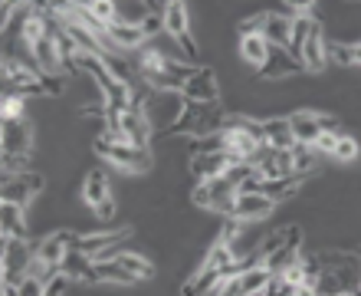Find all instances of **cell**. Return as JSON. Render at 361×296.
<instances>
[{
	"instance_id": "44dd1931",
	"label": "cell",
	"mask_w": 361,
	"mask_h": 296,
	"mask_svg": "<svg viewBox=\"0 0 361 296\" xmlns=\"http://www.w3.org/2000/svg\"><path fill=\"white\" fill-rule=\"evenodd\" d=\"M164 33L171 40H178V43L190 37L188 4H180V0H168V4H164Z\"/></svg>"
},
{
	"instance_id": "8d00e7d4",
	"label": "cell",
	"mask_w": 361,
	"mask_h": 296,
	"mask_svg": "<svg viewBox=\"0 0 361 296\" xmlns=\"http://www.w3.org/2000/svg\"><path fill=\"white\" fill-rule=\"evenodd\" d=\"M283 244L293 250H302V227H299V224H289V227L283 230Z\"/></svg>"
},
{
	"instance_id": "d6986e66",
	"label": "cell",
	"mask_w": 361,
	"mask_h": 296,
	"mask_svg": "<svg viewBox=\"0 0 361 296\" xmlns=\"http://www.w3.org/2000/svg\"><path fill=\"white\" fill-rule=\"evenodd\" d=\"M276 211V201H269L267 194H237V208L233 218L240 220H263Z\"/></svg>"
},
{
	"instance_id": "d6a6232c",
	"label": "cell",
	"mask_w": 361,
	"mask_h": 296,
	"mask_svg": "<svg viewBox=\"0 0 361 296\" xmlns=\"http://www.w3.org/2000/svg\"><path fill=\"white\" fill-rule=\"evenodd\" d=\"M47 280H39V277H33V273H27V277L20 280V287H17V296H43L47 293Z\"/></svg>"
},
{
	"instance_id": "1f68e13d",
	"label": "cell",
	"mask_w": 361,
	"mask_h": 296,
	"mask_svg": "<svg viewBox=\"0 0 361 296\" xmlns=\"http://www.w3.org/2000/svg\"><path fill=\"white\" fill-rule=\"evenodd\" d=\"M23 112H27V99L13 96V93H4V99H0V119L13 122V119H23Z\"/></svg>"
},
{
	"instance_id": "5bb4252c",
	"label": "cell",
	"mask_w": 361,
	"mask_h": 296,
	"mask_svg": "<svg viewBox=\"0 0 361 296\" xmlns=\"http://www.w3.org/2000/svg\"><path fill=\"white\" fill-rule=\"evenodd\" d=\"M33 250H37V260H43V264H49V267H59L63 270V260L69 257V230H56V234H49V237L37 240L33 244Z\"/></svg>"
},
{
	"instance_id": "7402d4cb",
	"label": "cell",
	"mask_w": 361,
	"mask_h": 296,
	"mask_svg": "<svg viewBox=\"0 0 361 296\" xmlns=\"http://www.w3.org/2000/svg\"><path fill=\"white\" fill-rule=\"evenodd\" d=\"M269 43L263 40V33H247V37H240V57L243 63H250L253 69H263L269 59Z\"/></svg>"
},
{
	"instance_id": "e0dca14e",
	"label": "cell",
	"mask_w": 361,
	"mask_h": 296,
	"mask_svg": "<svg viewBox=\"0 0 361 296\" xmlns=\"http://www.w3.org/2000/svg\"><path fill=\"white\" fill-rule=\"evenodd\" d=\"M63 277L69 283H99V270H95V260L79 254V250H69V257L63 260Z\"/></svg>"
},
{
	"instance_id": "f546056e",
	"label": "cell",
	"mask_w": 361,
	"mask_h": 296,
	"mask_svg": "<svg viewBox=\"0 0 361 296\" xmlns=\"http://www.w3.org/2000/svg\"><path fill=\"white\" fill-rule=\"evenodd\" d=\"M293 158H295V174H312L315 165H319V152H315L312 145H295L293 148Z\"/></svg>"
},
{
	"instance_id": "ba28073f",
	"label": "cell",
	"mask_w": 361,
	"mask_h": 296,
	"mask_svg": "<svg viewBox=\"0 0 361 296\" xmlns=\"http://www.w3.org/2000/svg\"><path fill=\"white\" fill-rule=\"evenodd\" d=\"M132 237V227H118V230H102V234H73L69 230V247L79 250V254H86V257H99L105 254L109 247H115L118 240H128Z\"/></svg>"
},
{
	"instance_id": "8fae6325",
	"label": "cell",
	"mask_w": 361,
	"mask_h": 296,
	"mask_svg": "<svg viewBox=\"0 0 361 296\" xmlns=\"http://www.w3.org/2000/svg\"><path fill=\"white\" fill-rule=\"evenodd\" d=\"M233 155L230 152H210V155H194L190 158V174L197 182H214V178H224V174L233 168Z\"/></svg>"
},
{
	"instance_id": "9c48e42d",
	"label": "cell",
	"mask_w": 361,
	"mask_h": 296,
	"mask_svg": "<svg viewBox=\"0 0 361 296\" xmlns=\"http://www.w3.org/2000/svg\"><path fill=\"white\" fill-rule=\"evenodd\" d=\"M4 155L10 158H30V148H33V129H30L27 119H13V122H4V142H0Z\"/></svg>"
},
{
	"instance_id": "e575fe53",
	"label": "cell",
	"mask_w": 361,
	"mask_h": 296,
	"mask_svg": "<svg viewBox=\"0 0 361 296\" xmlns=\"http://www.w3.org/2000/svg\"><path fill=\"white\" fill-rule=\"evenodd\" d=\"M263 23H267V13H253V17H247L237 30H240V37H247V33H263Z\"/></svg>"
},
{
	"instance_id": "f1b7e54d",
	"label": "cell",
	"mask_w": 361,
	"mask_h": 296,
	"mask_svg": "<svg viewBox=\"0 0 361 296\" xmlns=\"http://www.w3.org/2000/svg\"><path fill=\"white\" fill-rule=\"evenodd\" d=\"M115 260H118L128 273H135L138 280H152L154 277V264L148 257H142V254H118Z\"/></svg>"
},
{
	"instance_id": "277c9868",
	"label": "cell",
	"mask_w": 361,
	"mask_h": 296,
	"mask_svg": "<svg viewBox=\"0 0 361 296\" xmlns=\"http://www.w3.org/2000/svg\"><path fill=\"white\" fill-rule=\"evenodd\" d=\"M142 102L145 99H135L132 109L118 112V129H115V132L125 138V145H135V148H148V145H152V135H154V125H152V119L145 115Z\"/></svg>"
},
{
	"instance_id": "603a6c76",
	"label": "cell",
	"mask_w": 361,
	"mask_h": 296,
	"mask_svg": "<svg viewBox=\"0 0 361 296\" xmlns=\"http://www.w3.org/2000/svg\"><path fill=\"white\" fill-rule=\"evenodd\" d=\"M109 198H112V191H109V174H105L102 168H92V172L86 174V182H82V201L95 211Z\"/></svg>"
},
{
	"instance_id": "ffe728a7",
	"label": "cell",
	"mask_w": 361,
	"mask_h": 296,
	"mask_svg": "<svg viewBox=\"0 0 361 296\" xmlns=\"http://www.w3.org/2000/svg\"><path fill=\"white\" fill-rule=\"evenodd\" d=\"M105 37H109L115 53H122V49H145V43H148V33L142 27H125V23H112L105 30Z\"/></svg>"
},
{
	"instance_id": "7a4b0ae2",
	"label": "cell",
	"mask_w": 361,
	"mask_h": 296,
	"mask_svg": "<svg viewBox=\"0 0 361 296\" xmlns=\"http://www.w3.org/2000/svg\"><path fill=\"white\" fill-rule=\"evenodd\" d=\"M145 115L152 119L154 132H168L174 122H178L180 115H184V109H188V99L180 96V93H148L145 96Z\"/></svg>"
},
{
	"instance_id": "8992f818",
	"label": "cell",
	"mask_w": 361,
	"mask_h": 296,
	"mask_svg": "<svg viewBox=\"0 0 361 296\" xmlns=\"http://www.w3.org/2000/svg\"><path fill=\"white\" fill-rule=\"evenodd\" d=\"M39 191H43V174H37V172H20V174H10V178H4L0 198H4V204H17V208L27 211V204L37 198Z\"/></svg>"
},
{
	"instance_id": "9a60e30c",
	"label": "cell",
	"mask_w": 361,
	"mask_h": 296,
	"mask_svg": "<svg viewBox=\"0 0 361 296\" xmlns=\"http://www.w3.org/2000/svg\"><path fill=\"white\" fill-rule=\"evenodd\" d=\"M257 73H259V79H286V76H299V73H305V66L289 53V49H269L267 66L257 69Z\"/></svg>"
},
{
	"instance_id": "52a82bcc",
	"label": "cell",
	"mask_w": 361,
	"mask_h": 296,
	"mask_svg": "<svg viewBox=\"0 0 361 296\" xmlns=\"http://www.w3.org/2000/svg\"><path fill=\"white\" fill-rule=\"evenodd\" d=\"M180 96L194 105H217L220 102V86H217V73L210 66H200L194 76L184 83Z\"/></svg>"
},
{
	"instance_id": "4fadbf2b",
	"label": "cell",
	"mask_w": 361,
	"mask_h": 296,
	"mask_svg": "<svg viewBox=\"0 0 361 296\" xmlns=\"http://www.w3.org/2000/svg\"><path fill=\"white\" fill-rule=\"evenodd\" d=\"M293 20L289 13H279V10H267V23H263V40H267L273 49H289L293 43Z\"/></svg>"
},
{
	"instance_id": "4dcf8cb0",
	"label": "cell",
	"mask_w": 361,
	"mask_h": 296,
	"mask_svg": "<svg viewBox=\"0 0 361 296\" xmlns=\"http://www.w3.org/2000/svg\"><path fill=\"white\" fill-rule=\"evenodd\" d=\"M361 155V145H358V138H352V135H338V145H335V162L338 165H352L355 158Z\"/></svg>"
},
{
	"instance_id": "d590c367",
	"label": "cell",
	"mask_w": 361,
	"mask_h": 296,
	"mask_svg": "<svg viewBox=\"0 0 361 296\" xmlns=\"http://www.w3.org/2000/svg\"><path fill=\"white\" fill-rule=\"evenodd\" d=\"M335 145H338V132H322L319 142H315V152L319 155H335Z\"/></svg>"
},
{
	"instance_id": "30bf717a",
	"label": "cell",
	"mask_w": 361,
	"mask_h": 296,
	"mask_svg": "<svg viewBox=\"0 0 361 296\" xmlns=\"http://www.w3.org/2000/svg\"><path fill=\"white\" fill-rule=\"evenodd\" d=\"M299 63L305 66V73H322V69L329 66V40H325L319 20H315V27L309 30V37H305L302 53H299Z\"/></svg>"
},
{
	"instance_id": "6da1fadb",
	"label": "cell",
	"mask_w": 361,
	"mask_h": 296,
	"mask_svg": "<svg viewBox=\"0 0 361 296\" xmlns=\"http://www.w3.org/2000/svg\"><path fill=\"white\" fill-rule=\"evenodd\" d=\"M237 194L240 191L227 182V178H214V182H197L190 201H194L200 211H210V214H217V218H233Z\"/></svg>"
},
{
	"instance_id": "836d02e7",
	"label": "cell",
	"mask_w": 361,
	"mask_h": 296,
	"mask_svg": "<svg viewBox=\"0 0 361 296\" xmlns=\"http://www.w3.org/2000/svg\"><path fill=\"white\" fill-rule=\"evenodd\" d=\"M329 63H338V66H352V63H355L352 47H345V43H329Z\"/></svg>"
},
{
	"instance_id": "d4e9b609",
	"label": "cell",
	"mask_w": 361,
	"mask_h": 296,
	"mask_svg": "<svg viewBox=\"0 0 361 296\" xmlns=\"http://www.w3.org/2000/svg\"><path fill=\"white\" fill-rule=\"evenodd\" d=\"M0 237L4 240H27V218H23V208H17V204H4Z\"/></svg>"
},
{
	"instance_id": "b9f144b4",
	"label": "cell",
	"mask_w": 361,
	"mask_h": 296,
	"mask_svg": "<svg viewBox=\"0 0 361 296\" xmlns=\"http://www.w3.org/2000/svg\"><path fill=\"white\" fill-rule=\"evenodd\" d=\"M358 287H361V283H358Z\"/></svg>"
},
{
	"instance_id": "7c38bea8",
	"label": "cell",
	"mask_w": 361,
	"mask_h": 296,
	"mask_svg": "<svg viewBox=\"0 0 361 296\" xmlns=\"http://www.w3.org/2000/svg\"><path fill=\"white\" fill-rule=\"evenodd\" d=\"M227 277H224V270H207L200 267L194 270L184 283H180V296H220Z\"/></svg>"
},
{
	"instance_id": "60d3db41",
	"label": "cell",
	"mask_w": 361,
	"mask_h": 296,
	"mask_svg": "<svg viewBox=\"0 0 361 296\" xmlns=\"http://www.w3.org/2000/svg\"><path fill=\"white\" fill-rule=\"evenodd\" d=\"M355 296H361V287H358V290H355Z\"/></svg>"
},
{
	"instance_id": "2e32d148",
	"label": "cell",
	"mask_w": 361,
	"mask_h": 296,
	"mask_svg": "<svg viewBox=\"0 0 361 296\" xmlns=\"http://www.w3.org/2000/svg\"><path fill=\"white\" fill-rule=\"evenodd\" d=\"M43 37H49V17L43 7H33L23 13V23H20V40H23V47L33 49Z\"/></svg>"
},
{
	"instance_id": "484cf974",
	"label": "cell",
	"mask_w": 361,
	"mask_h": 296,
	"mask_svg": "<svg viewBox=\"0 0 361 296\" xmlns=\"http://www.w3.org/2000/svg\"><path fill=\"white\" fill-rule=\"evenodd\" d=\"M302 182H305L302 174H293V178H276V182H263V184H259V194H267L269 201H276V204H279V201L293 198V194L302 188Z\"/></svg>"
},
{
	"instance_id": "cb8c5ba5",
	"label": "cell",
	"mask_w": 361,
	"mask_h": 296,
	"mask_svg": "<svg viewBox=\"0 0 361 296\" xmlns=\"http://www.w3.org/2000/svg\"><path fill=\"white\" fill-rule=\"evenodd\" d=\"M95 270H99V283H115V287H135L138 283V277L128 273L115 257L95 260Z\"/></svg>"
},
{
	"instance_id": "3957f363",
	"label": "cell",
	"mask_w": 361,
	"mask_h": 296,
	"mask_svg": "<svg viewBox=\"0 0 361 296\" xmlns=\"http://www.w3.org/2000/svg\"><path fill=\"white\" fill-rule=\"evenodd\" d=\"M95 152L102 155L109 165L122 168L132 174H145L154 168V155L152 148H135V145H109V142H95Z\"/></svg>"
},
{
	"instance_id": "ac0fdd59",
	"label": "cell",
	"mask_w": 361,
	"mask_h": 296,
	"mask_svg": "<svg viewBox=\"0 0 361 296\" xmlns=\"http://www.w3.org/2000/svg\"><path fill=\"white\" fill-rule=\"evenodd\" d=\"M30 53H33V59H37V69L43 73V76H49V73H59V69H63V49H59V40L53 37V33L39 40V43L30 49Z\"/></svg>"
},
{
	"instance_id": "ab89813d",
	"label": "cell",
	"mask_w": 361,
	"mask_h": 296,
	"mask_svg": "<svg viewBox=\"0 0 361 296\" xmlns=\"http://www.w3.org/2000/svg\"><path fill=\"white\" fill-rule=\"evenodd\" d=\"M352 53H355V63H361V43H352Z\"/></svg>"
},
{
	"instance_id": "f35d334b",
	"label": "cell",
	"mask_w": 361,
	"mask_h": 296,
	"mask_svg": "<svg viewBox=\"0 0 361 296\" xmlns=\"http://www.w3.org/2000/svg\"><path fill=\"white\" fill-rule=\"evenodd\" d=\"M115 211H118V208H115V198H109V201H102V204L95 208V214H99L102 220H112V218H115Z\"/></svg>"
},
{
	"instance_id": "83f0119b",
	"label": "cell",
	"mask_w": 361,
	"mask_h": 296,
	"mask_svg": "<svg viewBox=\"0 0 361 296\" xmlns=\"http://www.w3.org/2000/svg\"><path fill=\"white\" fill-rule=\"evenodd\" d=\"M299 260H302V250H293V247H286L283 244V247L276 250V254H269L263 264H267V270L273 273V277H283L286 270L293 267V264H299Z\"/></svg>"
},
{
	"instance_id": "5b68a950",
	"label": "cell",
	"mask_w": 361,
	"mask_h": 296,
	"mask_svg": "<svg viewBox=\"0 0 361 296\" xmlns=\"http://www.w3.org/2000/svg\"><path fill=\"white\" fill-rule=\"evenodd\" d=\"M289 129H293V138L295 145H312L319 142V135L322 132H338V119L335 115H325V112H293L289 115Z\"/></svg>"
},
{
	"instance_id": "74e56055",
	"label": "cell",
	"mask_w": 361,
	"mask_h": 296,
	"mask_svg": "<svg viewBox=\"0 0 361 296\" xmlns=\"http://www.w3.org/2000/svg\"><path fill=\"white\" fill-rule=\"evenodd\" d=\"M66 287H69V280L63 277V273H59V277L47 287V293H43V296H63V293H66Z\"/></svg>"
},
{
	"instance_id": "4316f807",
	"label": "cell",
	"mask_w": 361,
	"mask_h": 296,
	"mask_svg": "<svg viewBox=\"0 0 361 296\" xmlns=\"http://www.w3.org/2000/svg\"><path fill=\"white\" fill-rule=\"evenodd\" d=\"M82 10H86V17L92 20V23H99V27H105V30L118 20V4H115V0H89V4H82Z\"/></svg>"
}]
</instances>
